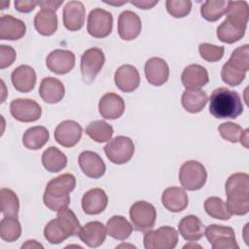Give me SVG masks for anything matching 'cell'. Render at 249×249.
I'll use <instances>...</instances> for the list:
<instances>
[{
	"mask_svg": "<svg viewBox=\"0 0 249 249\" xmlns=\"http://www.w3.org/2000/svg\"><path fill=\"white\" fill-rule=\"evenodd\" d=\"M10 112L16 120L23 123H31L40 119L42 109L35 100L18 98L11 102Z\"/></svg>",
	"mask_w": 249,
	"mask_h": 249,
	"instance_id": "cell-11",
	"label": "cell"
},
{
	"mask_svg": "<svg viewBox=\"0 0 249 249\" xmlns=\"http://www.w3.org/2000/svg\"><path fill=\"white\" fill-rule=\"evenodd\" d=\"M82 133L83 128L77 122L67 120L61 122L55 127L54 139L59 145L65 148H71L80 141Z\"/></svg>",
	"mask_w": 249,
	"mask_h": 249,
	"instance_id": "cell-12",
	"label": "cell"
},
{
	"mask_svg": "<svg viewBox=\"0 0 249 249\" xmlns=\"http://www.w3.org/2000/svg\"><path fill=\"white\" fill-rule=\"evenodd\" d=\"M226 1L208 0L205 1L200 8L201 17L208 21H216L221 18L227 11Z\"/></svg>",
	"mask_w": 249,
	"mask_h": 249,
	"instance_id": "cell-39",
	"label": "cell"
},
{
	"mask_svg": "<svg viewBox=\"0 0 249 249\" xmlns=\"http://www.w3.org/2000/svg\"><path fill=\"white\" fill-rule=\"evenodd\" d=\"M208 101L207 94L202 89H186L184 90L181 102L186 111L190 113H198Z\"/></svg>",
	"mask_w": 249,
	"mask_h": 249,
	"instance_id": "cell-29",
	"label": "cell"
},
{
	"mask_svg": "<svg viewBox=\"0 0 249 249\" xmlns=\"http://www.w3.org/2000/svg\"><path fill=\"white\" fill-rule=\"evenodd\" d=\"M38 5L37 1L31 0H16L15 8L17 11L20 13H29L34 10V8Z\"/></svg>",
	"mask_w": 249,
	"mask_h": 249,
	"instance_id": "cell-47",
	"label": "cell"
},
{
	"mask_svg": "<svg viewBox=\"0 0 249 249\" xmlns=\"http://www.w3.org/2000/svg\"><path fill=\"white\" fill-rule=\"evenodd\" d=\"M198 52L200 56L208 62H216L220 60L225 53L223 46H216L208 43H201L198 46Z\"/></svg>",
	"mask_w": 249,
	"mask_h": 249,
	"instance_id": "cell-43",
	"label": "cell"
},
{
	"mask_svg": "<svg viewBox=\"0 0 249 249\" xmlns=\"http://www.w3.org/2000/svg\"><path fill=\"white\" fill-rule=\"evenodd\" d=\"M106 193L99 188L88 191L82 197V208L88 215H97L103 212L107 206Z\"/></svg>",
	"mask_w": 249,
	"mask_h": 249,
	"instance_id": "cell-20",
	"label": "cell"
},
{
	"mask_svg": "<svg viewBox=\"0 0 249 249\" xmlns=\"http://www.w3.org/2000/svg\"><path fill=\"white\" fill-rule=\"evenodd\" d=\"M159 1H151V0H137V1H131L130 4L136 6L139 9L142 10H147V9H151L154 6H156L158 4Z\"/></svg>",
	"mask_w": 249,
	"mask_h": 249,
	"instance_id": "cell-49",
	"label": "cell"
},
{
	"mask_svg": "<svg viewBox=\"0 0 249 249\" xmlns=\"http://www.w3.org/2000/svg\"><path fill=\"white\" fill-rule=\"evenodd\" d=\"M227 206L231 215H245L249 211V175L238 172L231 174L225 186Z\"/></svg>",
	"mask_w": 249,
	"mask_h": 249,
	"instance_id": "cell-1",
	"label": "cell"
},
{
	"mask_svg": "<svg viewBox=\"0 0 249 249\" xmlns=\"http://www.w3.org/2000/svg\"><path fill=\"white\" fill-rule=\"evenodd\" d=\"M42 163L47 171L59 172L67 164L66 156L56 147H49L42 155Z\"/></svg>",
	"mask_w": 249,
	"mask_h": 249,
	"instance_id": "cell-32",
	"label": "cell"
},
{
	"mask_svg": "<svg viewBox=\"0 0 249 249\" xmlns=\"http://www.w3.org/2000/svg\"><path fill=\"white\" fill-rule=\"evenodd\" d=\"M124 101L115 92L105 93L99 100L98 109L100 115L108 120H116L124 112Z\"/></svg>",
	"mask_w": 249,
	"mask_h": 249,
	"instance_id": "cell-19",
	"label": "cell"
},
{
	"mask_svg": "<svg viewBox=\"0 0 249 249\" xmlns=\"http://www.w3.org/2000/svg\"><path fill=\"white\" fill-rule=\"evenodd\" d=\"M79 165L89 178L98 179L104 175L106 165L101 157L92 151H84L79 156Z\"/></svg>",
	"mask_w": 249,
	"mask_h": 249,
	"instance_id": "cell-17",
	"label": "cell"
},
{
	"mask_svg": "<svg viewBox=\"0 0 249 249\" xmlns=\"http://www.w3.org/2000/svg\"><path fill=\"white\" fill-rule=\"evenodd\" d=\"M167 12L174 18H184L188 16L192 9L190 0H167L165 2Z\"/></svg>",
	"mask_w": 249,
	"mask_h": 249,
	"instance_id": "cell-45",
	"label": "cell"
},
{
	"mask_svg": "<svg viewBox=\"0 0 249 249\" xmlns=\"http://www.w3.org/2000/svg\"><path fill=\"white\" fill-rule=\"evenodd\" d=\"M56 220L69 235V237L78 235L81 230V225L77 216L71 209L66 207L57 211Z\"/></svg>",
	"mask_w": 249,
	"mask_h": 249,
	"instance_id": "cell-35",
	"label": "cell"
},
{
	"mask_svg": "<svg viewBox=\"0 0 249 249\" xmlns=\"http://www.w3.org/2000/svg\"><path fill=\"white\" fill-rule=\"evenodd\" d=\"M114 81L122 91L131 92L139 87L140 75L136 67L130 64H124L116 70Z\"/></svg>",
	"mask_w": 249,
	"mask_h": 249,
	"instance_id": "cell-16",
	"label": "cell"
},
{
	"mask_svg": "<svg viewBox=\"0 0 249 249\" xmlns=\"http://www.w3.org/2000/svg\"><path fill=\"white\" fill-rule=\"evenodd\" d=\"M226 14V19L231 24L246 30L249 15V6L246 1H228Z\"/></svg>",
	"mask_w": 249,
	"mask_h": 249,
	"instance_id": "cell-28",
	"label": "cell"
},
{
	"mask_svg": "<svg viewBox=\"0 0 249 249\" xmlns=\"http://www.w3.org/2000/svg\"><path fill=\"white\" fill-rule=\"evenodd\" d=\"M129 217L134 230L147 231L151 230L156 223L157 211L150 202L139 200L130 206Z\"/></svg>",
	"mask_w": 249,
	"mask_h": 249,
	"instance_id": "cell-5",
	"label": "cell"
},
{
	"mask_svg": "<svg viewBox=\"0 0 249 249\" xmlns=\"http://www.w3.org/2000/svg\"><path fill=\"white\" fill-rule=\"evenodd\" d=\"M106 228L98 221L87 223L79 231L80 239L89 247L100 246L106 238Z\"/></svg>",
	"mask_w": 249,
	"mask_h": 249,
	"instance_id": "cell-22",
	"label": "cell"
},
{
	"mask_svg": "<svg viewBox=\"0 0 249 249\" xmlns=\"http://www.w3.org/2000/svg\"><path fill=\"white\" fill-rule=\"evenodd\" d=\"M11 81L18 91L29 92L36 84L35 70L29 65H20L12 72Z\"/></svg>",
	"mask_w": 249,
	"mask_h": 249,
	"instance_id": "cell-23",
	"label": "cell"
},
{
	"mask_svg": "<svg viewBox=\"0 0 249 249\" xmlns=\"http://www.w3.org/2000/svg\"><path fill=\"white\" fill-rule=\"evenodd\" d=\"M144 72L149 84L160 87L167 82L169 67L166 61L160 57H151L145 63Z\"/></svg>",
	"mask_w": 249,
	"mask_h": 249,
	"instance_id": "cell-15",
	"label": "cell"
},
{
	"mask_svg": "<svg viewBox=\"0 0 249 249\" xmlns=\"http://www.w3.org/2000/svg\"><path fill=\"white\" fill-rule=\"evenodd\" d=\"M63 3L62 1H54V0H45L38 2V5L41 7V10H49L55 12Z\"/></svg>",
	"mask_w": 249,
	"mask_h": 249,
	"instance_id": "cell-48",
	"label": "cell"
},
{
	"mask_svg": "<svg viewBox=\"0 0 249 249\" xmlns=\"http://www.w3.org/2000/svg\"><path fill=\"white\" fill-rule=\"evenodd\" d=\"M75 54L68 50H54L49 53L46 64L52 72L63 75L69 73L75 66Z\"/></svg>",
	"mask_w": 249,
	"mask_h": 249,
	"instance_id": "cell-13",
	"label": "cell"
},
{
	"mask_svg": "<svg viewBox=\"0 0 249 249\" xmlns=\"http://www.w3.org/2000/svg\"><path fill=\"white\" fill-rule=\"evenodd\" d=\"M181 80L186 89H199L208 83L209 77L205 67L199 64H191L183 70Z\"/></svg>",
	"mask_w": 249,
	"mask_h": 249,
	"instance_id": "cell-21",
	"label": "cell"
},
{
	"mask_svg": "<svg viewBox=\"0 0 249 249\" xmlns=\"http://www.w3.org/2000/svg\"><path fill=\"white\" fill-rule=\"evenodd\" d=\"M35 29L43 36H51L57 29V16L55 12L41 10L34 18Z\"/></svg>",
	"mask_w": 249,
	"mask_h": 249,
	"instance_id": "cell-31",
	"label": "cell"
},
{
	"mask_svg": "<svg viewBox=\"0 0 249 249\" xmlns=\"http://www.w3.org/2000/svg\"><path fill=\"white\" fill-rule=\"evenodd\" d=\"M76 178L73 174L65 173L52 179L44 192V203L52 211H59L68 207L69 194L75 189Z\"/></svg>",
	"mask_w": 249,
	"mask_h": 249,
	"instance_id": "cell-3",
	"label": "cell"
},
{
	"mask_svg": "<svg viewBox=\"0 0 249 249\" xmlns=\"http://www.w3.org/2000/svg\"><path fill=\"white\" fill-rule=\"evenodd\" d=\"M244 34L245 30L231 24L228 19H225L217 27V37L223 43L232 44L237 42L244 36Z\"/></svg>",
	"mask_w": 249,
	"mask_h": 249,
	"instance_id": "cell-40",
	"label": "cell"
},
{
	"mask_svg": "<svg viewBox=\"0 0 249 249\" xmlns=\"http://www.w3.org/2000/svg\"><path fill=\"white\" fill-rule=\"evenodd\" d=\"M146 249H173L178 243V231L169 226L148 231L144 235Z\"/></svg>",
	"mask_w": 249,
	"mask_h": 249,
	"instance_id": "cell-6",
	"label": "cell"
},
{
	"mask_svg": "<svg viewBox=\"0 0 249 249\" xmlns=\"http://www.w3.org/2000/svg\"><path fill=\"white\" fill-rule=\"evenodd\" d=\"M178 231L185 240L196 241L204 235L205 227L199 218L195 215H188L179 222Z\"/></svg>",
	"mask_w": 249,
	"mask_h": 249,
	"instance_id": "cell-27",
	"label": "cell"
},
{
	"mask_svg": "<svg viewBox=\"0 0 249 249\" xmlns=\"http://www.w3.org/2000/svg\"><path fill=\"white\" fill-rule=\"evenodd\" d=\"M113 28V16L110 12L96 8L90 11L88 17L87 30L94 38L107 37Z\"/></svg>",
	"mask_w": 249,
	"mask_h": 249,
	"instance_id": "cell-10",
	"label": "cell"
},
{
	"mask_svg": "<svg viewBox=\"0 0 249 249\" xmlns=\"http://www.w3.org/2000/svg\"><path fill=\"white\" fill-rule=\"evenodd\" d=\"M207 179V171L202 163L196 160L184 162L179 170V180L182 187L188 191L201 189Z\"/></svg>",
	"mask_w": 249,
	"mask_h": 249,
	"instance_id": "cell-4",
	"label": "cell"
},
{
	"mask_svg": "<svg viewBox=\"0 0 249 249\" xmlns=\"http://www.w3.org/2000/svg\"><path fill=\"white\" fill-rule=\"evenodd\" d=\"M39 247L43 248V246L40 243L36 242V240H27L26 243L22 244V246H21L22 249L23 248H39Z\"/></svg>",
	"mask_w": 249,
	"mask_h": 249,
	"instance_id": "cell-50",
	"label": "cell"
},
{
	"mask_svg": "<svg viewBox=\"0 0 249 249\" xmlns=\"http://www.w3.org/2000/svg\"><path fill=\"white\" fill-rule=\"evenodd\" d=\"M65 93V89L61 81L53 77L44 78L40 84L39 94L41 98L49 104L59 102Z\"/></svg>",
	"mask_w": 249,
	"mask_h": 249,
	"instance_id": "cell-26",
	"label": "cell"
},
{
	"mask_svg": "<svg viewBox=\"0 0 249 249\" xmlns=\"http://www.w3.org/2000/svg\"><path fill=\"white\" fill-rule=\"evenodd\" d=\"M205 212L214 219L229 220L231 217L227 203L218 196H210L204 201Z\"/></svg>",
	"mask_w": 249,
	"mask_h": 249,
	"instance_id": "cell-36",
	"label": "cell"
},
{
	"mask_svg": "<svg viewBox=\"0 0 249 249\" xmlns=\"http://www.w3.org/2000/svg\"><path fill=\"white\" fill-rule=\"evenodd\" d=\"M21 234V227L17 217L5 216L0 222V237L8 242L16 241Z\"/></svg>",
	"mask_w": 249,
	"mask_h": 249,
	"instance_id": "cell-38",
	"label": "cell"
},
{
	"mask_svg": "<svg viewBox=\"0 0 249 249\" xmlns=\"http://www.w3.org/2000/svg\"><path fill=\"white\" fill-rule=\"evenodd\" d=\"M44 236L51 244H58L69 237L56 218L51 220L44 229Z\"/></svg>",
	"mask_w": 249,
	"mask_h": 249,
	"instance_id": "cell-42",
	"label": "cell"
},
{
	"mask_svg": "<svg viewBox=\"0 0 249 249\" xmlns=\"http://www.w3.org/2000/svg\"><path fill=\"white\" fill-rule=\"evenodd\" d=\"M204 234L213 249H238L235 233L232 228L212 224L209 225Z\"/></svg>",
	"mask_w": 249,
	"mask_h": 249,
	"instance_id": "cell-8",
	"label": "cell"
},
{
	"mask_svg": "<svg viewBox=\"0 0 249 249\" xmlns=\"http://www.w3.org/2000/svg\"><path fill=\"white\" fill-rule=\"evenodd\" d=\"M141 27V19L136 13L126 10L119 16L118 33L123 40L130 41L138 37Z\"/></svg>",
	"mask_w": 249,
	"mask_h": 249,
	"instance_id": "cell-14",
	"label": "cell"
},
{
	"mask_svg": "<svg viewBox=\"0 0 249 249\" xmlns=\"http://www.w3.org/2000/svg\"><path fill=\"white\" fill-rule=\"evenodd\" d=\"M17 57L16 51L7 45L0 46V68L4 69L12 65Z\"/></svg>",
	"mask_w": 249,
	"mask_h": 249,
	"instance_id": "cell-46",
	"label": "cell"
},
{
	"mask_svg": "<svg viewBox=\"0 0 249 249\" xmlns=\"http://www.w3.org/2000/svg\"><path fill=\"white\" fill-rule=\"evenodd\" d=\"M1 196V212L4 216L18 217L19 210V200L14 191L7 188H2L0 191Z\"/></svg>",
	"mask_w": 249,
	"mask_h": 249,
	"instance_id": "cell-37",
	"label": "cell"
},
{
	"mask_svg": "<svg viewBox=\"0 0 249 249\" xmlns=\"http://www.w3.org/2000/svg\"><path fill=\"white\" fill-rule=\"evenodd\" d=\"M86 133L95 142L103 143L111 140L114 130L112 125L102 120L91 122L86 127Z\"/></svg>",
	"mask_w": 249,
	"mask_h": 249,
	"instance_id": "cell-34",
	"label": "cell"
},
{
	"mask_svg": "<svg viewBox=\"0 0 249 249\" xmlns=\"http://www.w3.org/2000/svg\"><path fill=\"white\" fill-rule=\"evenodd\" d=\"M25 23L11 16L4 15L0 18V39L1 40H18L25 34Z\"/></svg>",
	"mask_w": 249,
	"mask_h": 249,
	"instance_id": "cell-25",
	"label": "cell"
},
{
	"mask_svg": "<svg viewBox=\"0 0 249 249\" xmlns=\"http://www.w3.org/2000/svg\"><path fill=\"white\" fill-rule=\"evenodd\" d=\"M218 129H219L220 135L224 139L231 143L238 142L243 133V128L239 124H233L231 122H226L221 124Z\"/></svg>",
	"mask_w": 249,
	"mask_h": 249,
	"instance_id": "cell-44",
	"label": "cell"
},
{
	"mask_svg": "<svg viewBox=\"0 0 249 249\" xmlns=\"http://www.w3.org/2000/svg\"><path fill=\"white\" fill-rule=\"evenodd\" d=\"M209 112L217 119H236L243 112L241 97L235 90L218 88L210 94Z\"/></svg>",
	"mask_w": 249,
	"mask_h": 249,
	"instance_id": "cell-2",
	"label": "cell"
},
{
	"mask_svg": "<svg viewBox=\"0 0 249 249\" xmlns=\"http://www.w3.org/2000/svg\"><path fill=\"white\" fill-rule=\"evenodd\" d=\"M161 203L170 212H181L188 206V195L182 188L169 187L161 195Z\"/></svg>",
	"mask_w": 249,
	"mask_h": 249,
	"instance_id": "cell-24",
	"label": "cell"
},
{
	"mask_svg": "<svg viewBox=\"0 0 249 249\" xmlns=\"http://www.w3.org/2000/svg\"><path fill=\"white\" fill-rule=\"evenodd\" d=\"M227 63L237 71L247 72L249 69V46L247 44L236 48Z\"/></svg>",
	"mask_w": 249,
	"mask_h": 249,
	"instance_id": "cell-41",
	"label": "cell"
},
{
	"mask_svg": "<svg viewBox=\"0 0 249 249\" xmlns=\"http://www.w3.org/2000/svg\"><path fill=\"white\" fill-rule=\"evenodd\" d=\"M105 62V55L101 49L87 50L81 57V73L85 83L91 84L100 72Z\"/></svg>",
	"mask_w": 249,
	"mask_h": 249,
	"instance_id": "cell-9",
	"label": "cell"
},
{
	"mask_svg": "<svg viewBox=\"0 0 249 249\" xmlns=\"http://www.w3.org/2000/svg\"><path fill=\"white\" fill-rule=\"evenodd\" d=\"M49 137V130L45 126H32L24 132L22 136V143L25 148L29 150H38L48 142Z\"/></svg>",
	"mask_w": 249,
	"mask_h": 249,
	"instance_id": "cell-33",
	"label": "cell"
},
{
	"mask_svg": "<svg viewBox=\"0 0 249 249\" xmlns=\"http://www.w3.org/2000/svg\"><path fill=\"white\" fill-rule=\"evenodd\" d=\"M86 9L80 1H69L63 8V24L70 31L80 30L85 23Z\"/></svg>",
	"mask_w": 249,
	"mask_h": 249,
	"instance_id": "cell-18",
	"label": "cell"
},
{
	"mask_svg": "<svg viewBox=\"0 0 249 249\" xmlns=\"http://www.w3.org/2000/svg\"><path fill=\"white\" fill-rule=\"evenodd\" d=\"M106 231L117 240H125L132 232V225L124 217L115 215L107 221Z\"/></svg>",
	"mask_w": 249,
	"mask_h": 249,
	"instance_id": "cell-30",
	"label": "cell"
},
{
	"mask_svg": "<svg viewBox=\"0 0 249 249\" xmlns=\"http://www.w3.org/2000/svg\"><path fill=\"white\" fill-rule=\"evenodd\" d=\"M104 152L113 163L124 164L131 160L134 154V144L129 137L120 135L105 145Z\"/></svg>",
	"mask_w": 249,
	"mask_h": 249,
	"instance_id": "cell-7",
	"label": "cell"
},
{
	"mask_svg": "<svg viewBox=\"0 0 249 249\" xmlns=\"http://www.w3.org/2000/svg\"><path fill=\"white\" fill-rule=\"evenodd\" d=\"M248 132H249V130L248 129H245V130H243V133H242V135H241V137H240V139H239V142L245 147V148H248Z\"/></svg>",
	"mask_w": 249,
	"mask_h": 249,
	"instance_id": "cell-51",
	"label": "cell"
}]
</instances>
